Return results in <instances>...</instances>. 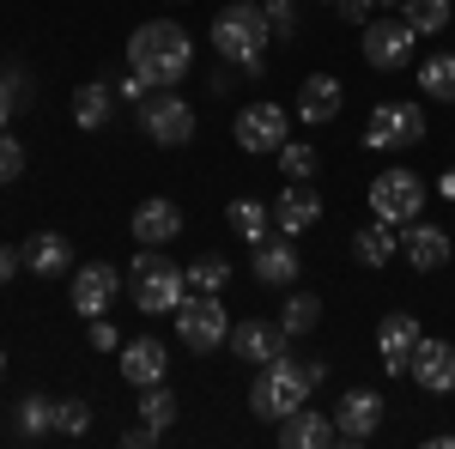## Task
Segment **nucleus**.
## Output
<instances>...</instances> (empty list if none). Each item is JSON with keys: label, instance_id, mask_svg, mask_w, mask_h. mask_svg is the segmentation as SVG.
Segmentation results:
<instances>
[{"label": "nucleus", "instance_id": "1", "mask_svg": "<svg viewBox=\"0 0 455 449\" xmlns=\"http://www.w3.org/2000/svg\"><path fill=\"white\" fill-rule=\"evenodd\" d=\"M195 68V36L176 19H146L140 31L128 36V73H140L152 92H176Z\"/></svg>", "mask_w": 455, "mask_h": 449}, {"label": "nucleus", "instance_id": "2", "mask_svg": "<svg viewBox=\"0 0 455 449\" xmlns=\"http://www.w3.org/2000/svg\"><path fill=\"white\" fill-rule=\"evenodd\" d=\"M274 43V25L261 12V0H231L225 12H212V49L243 73H261V55Z\"/></svg>", "mask_w": 455, "mask_h": 449}, {"label": "nucleus", "instance_id": "3", "mask_svg": "<svg viewBox=\"0 0 455 449\" xmlns=\"http://www.w3.org/2000/svg\"><path fill=\"white\" fill-rule=\"evenodd\" d=\"M310 401V377L298 358H274V365H255V382H249V407L255 419H274L280 425L285 413H298Z\"/></svg>", "mask_w": 455, "mask_h": 449}, {"label": "nucleus", "instance_id": "4", "mask_svg": "<svg viewBox=\"0 0 455 449\" xmlns=\"http://www.w3.org/2000/svg\"><path fill=\"white\" fill-rule=\"evenodd\" d=\"M128 292L146 316H176V304L188 298V279L176 261H164V249H140L134 268H128Z\"/></svg>", "mask_w": 455, "mask_h": 449}, {"label": "nucleus", "instance_id": "5", "mask_svg": "<svg viewBox=\"0 0 455 449\" xmlns=\"http://www.w3.org/2000/svg\"><path fill=\"white\" fill-rule=\"evenodd\" d=\"M176 341L188 346V352H201V358H212L219 346L231 341V310L212 298V292H188L182 304H176Z\"/></svg>", "mask_w": 455, "mask_h": 449}, {"label": "nucleus", "instance_id": "6", "mask_svg": "<svg viewBox=\"0 0 455 449\" xmlns=\"http://www.w3.org/2000/svg\"><path fill=\"white\" fill-rule=\"evenodd\" d=\"M371 219H383V225H413L425 212V182L407 164H388V171L371 176Z\"/></svg>", "mask_w": 455, "mask_h": 449}, {"label": "nucleus", "instance_id": "7", "mask_svg": "<svg viewBox=\"0 0 455 449\" xmlns=\"http://www.w3.org/2000/svg\"><path fill=\"white\" fill-rule=\"evenodd\" d=\"M364 61L377 73H407L413 55H419V31L407 19H364V36H358Z\"/></svg>", "mask_w": 455, "mask_h": 449}, {"label": "nucleus", "instance_id": "8", "mask_svg": "<svg viewBox=\"0 0 455 449\" xmlns=\"http://www.w3.org/2000/svg\"><path fill=\"white\" fill-rule=\"evenodd\" d=\"M291 109H280V104H243L237 109V122H231V134H237V146H243L249 158H267V152H280L285 140H291Z\"/></svg>", "mask_w": 455, "mask_h": 449}, {"label": "nucleus", "instance_id": "9", "mask_svg": "<svg viewBox=\"0 0 455 449\" xmlns=\"http://www.w3.org/2000/svg\"><path fill=\"white\" fill-rule=\"evenodd\" d=\"M425 109L419 104H377L371 109V122H364V146L371 152H407V146H419L425 140Z\"/></svg>", "mask_w": 455, "mask_h": 449}, {"label": "nucleus", "instance_id": "10", "mask_svg": "<svg viewBox=\"0 0 455 449\" xmlns=\"http://www.w3.org/2000/svg\"><path fill=\"white\" fill-rule=\"evenodd\" d=\"M140 128L152 146H188L195 140V104L176 98V92H152L140 104Z\"/></svg>", "mask_w": 455, "mask_h": 449}, {"label": "nucleus", "instance_id": "11", "mask_svg": "<svg viewBox=\"0 0 455 449\" xmlns=\"http://www.w3.org/2000/svg\"><path fill=\"white\" fill-rule=\"evenodd\" d=\"M383 395H377V389H347V395H340V407H334V437H340V444H371V437H377V425H383Z\"/></svg>", "mask_w": 455, "mask_h": 449}, {"label": "nucleus", "instance_id": "12", "mask_svg": "<svg viewBox=\"0 0 455 449\" xmlns=\"http://www.w3.org/2000/svg\"><path fill=\"white\" fill-rule=\"evenodd\" d=\"M116 298H122V274L109 268V261H85V268H73V310L85 316H109L116 310Z\"/></svg>", "mask_w": 455, "mask_h": 449}, {"label": "nucleus", "instance_id": "13", "mask_svg": "<svg viewBox=\"0 0 455 449\" xmlns=\"http://www.w3.org/2000/svg\"><path fill=\"white\" fill-rule=\"evenodd\" d=\"M285 341H291V334L280 328V316H274V322H267V316H249V322H231V341L225 346H231L243 365H274V358H285Z\"/></svg>", "mask_w": 455, "mask_h": 449}, {"label": "nucleus", "instance_id": "14", "mask_svg": "<svg viewBox=\"0 0 455 449\" xmlns=\"http://www.w3.org/2000/svg\"><path fill=\"white\" fill-rule=\"evenodd\" d=\"M425 341L419 316L413 310H388L383 322H377V352H383V371L388 377H407V365H413V346Z\"/></svg>", "mask_w": 455, "mask_h": 449}, {"label": "nucleus", "instance_id": "15", "mask_svg": "<svg viewBox=\"0 0 455 449\" xmlns=\"http://www.w3.org/2000/svg\"><path fill=\"white\" fill-rule=\"evenodd\" d=\"M128 231H134L140 249H164V243L182 237V207L164 201V195H152V201H140V207L128 212Z\"/></svg>", "mask_w": 455, "mask_h": 449}, {"label": "nucleus", "instance_id": "16", "mask_svg": "<svg viewBox=\"0 0 455 449\" xmlns=\"http://www.w3.org/2000/svg\"><path fill=\"white\" fill-rule=\"evenodd\" d=\"M407 377L419 382L425 395H450L455 389V346L437 341V334H425L419 346H413V365H407Z\"/></svg>", "mask_w": 455, "mask_h": 449}, {"label": "nucleus", "instance_id": "17", "mask_svg": "<svg viewBox=\"0 0 455 449\" xmlns=\"http://www.w3.org/2000/svg\"><path fill=\"white\" fill-rule=\"evenodd\" d=\"M340 104H347V85H340L334 73H310V79L298 85V109H291V116H298L304 128H328V122L340 116Z\"/></svg>", "mask_w": 455, "mask_h": 449}, {"label": "nucleus", "instance_id": "18", "mask_svg": "<svg viewBox=\"0 0 455 449\" xmlns=\"http://www.w3.org/2000/svg\"><path fill=\"white\" fill-rule=\"evenodd\" d=\"M401 255H407L413 274H437L450 261V231L431 225V219H413V225H401Z\"/></svg>", "mask_w": 455, "mask_h": 449}, {"label": "nucleus", "instance_id": "19", "mask_svg": "<svg viewBox=\"0 0 455 449\" xmlns=\"http://www.w3.org/2000/svg\"><path fill=\"white\" fill-rule=\"evenodd\" d=\"M116 371L134 382V389H146V382H164V371H171V352H164V341H158V334H134V341H122Z\"/></svg>", "mask_w": 455, "mask_h": 449}, {"label": "nucleus", "instance_id": "20", "mask_svg": "<svg viewBox=\"0 0 455 449\" xmlns=\"http://www.w3.org/2000/svg\"><path fill=\"white\" fill-rule=\"evenodd\" d=\"M315 219H322V195H315L310 182H285L280 195H274V225H280L285 237L310 231Z\"/></svg>", "mask_w": 455, "mask_h": 449}, {"label": "nucleus", "instance_id": "21", "mask_svg": "<svg viewBox=\"0 0 455 449\" xmlns=\"http://www.w3.org/2000/svg\"><path fill=\"white\" fill-rule=\"evenodd\" d=\"M280 444H285V449H328V444H340V437H334V419L315 413L310 401H304L298 413L280 419Z\"/></svg>", "mask_w": 455, "mask_h": 449}, {"label": "nucleus", "instance_id": "22", "mask_svg": "<svg viewBox=\"0 0 455 449\" xmlns=\"http://www.w3.org/2000/svg\"><path fill=\"white\" fill-rule=\"evenodd\" d=\"M19 255H25V274H36V279H61V274H68V261H73V249H68L61 231H31Z\"/></svg>", "mask_w": 455, "mask_h": 449}, {"label": "nucleus", "instance_id": "23", "mask_svg": "<svg viewBox=\"0 0 455 449\" xmlns=\"http://www.w3.org/2000/svg\"><path fill=\"white\" fill-rule=\"evenodd\" d=\"M352 255H358V268H388L401 255V225H383V219L358 225L352 231Z\"/></svg>", "mask_w": 455, "mask_h": 449}, {"label": "nucleus", "instance_id": "24", "mask_svg": "<svg viewBox=\"0 0 455 449\" xmlns=\"http://www.w3.org/2000/svg\"><path fill=\"white\" fill-rule=\"evenodd\" d=\"M298 268H304V261H298V249H291L285 237H261L255 243V279H261V285H291Z\"/></svg>", "mask_w": 455, "mask_h": 449}, {"label": "nucleus", "instance_id": "25", "mask_svg": "<svg viewBox=\"0 0 455 449\" xmlns=\"http://www.w3.org/2000/svg\"><path fill=\"white\" fill-rule=\"evenodd\" d=\"M109 116H116V85H104V79H85V85L73 92V128L98 134Z\"/></svg>", "mask_w": 455, "mask_h": 449}, {"label": "nucleus", "instance_id": "26", "mask_svg": "<svg viewBox=\"0 0 455 449\" xmlns=\"http://www.w3.org/2000/svg\"><path fill=\"white\" fill-rule=\"evenodd\" d=\"M225 219H231V231L255 249V243L274 231V201H255V195H237L231 207H225Z\"/></svg>", "mask_w": 455, "mask_h": 449}, {"label": "nucleus", "instance_id": "27", "mask_svg": "<svg viewBox=\"0 0 455 449\" xmlns=\"http://www.w3.org/2000/svg\"><path fill=\"white\" fill-rule=\"evenodd\" d=\"M12 431H19L25 444H43V437H55V401H49V395H19Z\"/></svg>", "mask_w": 455, "mask_h": 449}, {"label": "nucleus", "instance_id": "28", "mask_svg": "<svg viewBox=\"0 0 455 449\" xmlns=\"http://www.w3.org/2000/svg\"><path fill=\"white\" fill-rule=\"evenodd\" d=\"M419 73V92L431 104H455V55H431V61H413Z\"/></svg>", "mask_w": 455, "mask_h": 449}, {"label": "nucleus", "instance_id": "29", "mask_svg": "<svg viewBox=\"0 0 455 449\" xmlns=\"http://www.w3.org/2000/svg\"><path fill=\"white\" fill-rule=\"evenodd\" d=\"M182 279H188V292H212V298H219V292L231 285V261H225V255H195V261L182 268Z\"/></svg>", "mask_w": 455, "mask_h": 449}, {"label": "nucleus", "instance_id": "30", "mask_svg": "<svg viewBox=\"0 0 455 449\" xmlns=\"http://www.w3.org/2000/svg\"><path fill=\"white\" fill-rule=\"evenodd\" d=\"M315 322H322V298H315V292H291V298L280 304V328L291 334V341H298V334H310Z\"/></svg>", "mask_w": 455, "mask_h": 449}, {"label": "nucleus", "instance_id": "31", "mask_svg": "<svg viewBox=\"0 0 455 449\" xmlns=\"http://www.w3.org/2000/svg\"><path fill=\"white\" fill-rule=\"evenodd\" d=\"M401 19H407L419 36H437L455 19V0H407V6H401Z\"/></svg>", "mask_w": 455, "mask_h": 449}, {"label": "nucleus", "instance_id": "32", "mask_svg": "<svg viewBox=\"0 0 455 449\" xmlns=\"http://www.w3.org/2000/svg\"><path fill=\"white\" fill-rule=\"evenodd\" d=\"M274 158H280L285 182H310V176L322 171V152H315V146H304V140H285V146L274 152Z\"/></svg>", "mask_w": 455, "mask_h": 449}, {"label": "nucleus", "instance_id": "33", "mask_svg": "<svg viewBox=\"0 0 455 449\" xmlns=\"http://www.w3.org/2000/svg\"><path fill=\"white\" fill-rule=\"evenodd\" d=\"M140 419H146V425H158V431L176 419V395L164 389V382H146V389H140Z\"/></svg>", "mask_w": 455, "mask_h": 449}, {"label": "nucleus", "instance_id": "34", "mask_svg": "<svg viewBox=\"0 0 455 449\" xmlns=\"http://www.w3.org/2000/svg\"><path fill=\"white\" fill-rule=\"evenodd\" d=\"M267 25H274V43H291L298 36V0H261Z\"/></svg>", "mask_w": 455, "mask_h": 449}, {"label": "nucleus", "instance_id": "35", "mask_svg": "<svg viewBox=\"0 0 455 449\" xmlns=\"http://www.w3.org/2000/svg\"><path fill=\"white\" fill-rule=\"evenodd\" d=\"M55 431L61 437H85L92 431V407L85 401H55Z\"/></svg>", "mask_w": 455, "mask_h": 449}, {"label": "nucleus", "instance_id": "36", "mask_svg": "<svg viewBox=\"0 0 455 449\" xmlns=\"http://www.w3.org/2000/svg\"><path fill=\"white\" fill-rule=\"evenodd\" d=\"M19 171H25V146L0 128V188H6V182H19Z\"/></svg>", "mask_w": 455, "mask_h": 449}, {"label": "nucleus", "instance_id": "37", "mask_svg": "<svg viewBox=\"0 0 455 449\" xmlns=\"http://www.w3.org/2000/svg\"><path fill=\"white\" fill-rule=\"evenodd\" d=\"M92 346H98V352H122V334H116L109 316H92Z\"/></svg>", "mask_w": 455, "mask_h": 449}, {"label": "nucleus", "instance_id": "38", "mask_svg": "<svg viewBox=\"0 0 455 449\" xmlns=\"http://www.w3.org/2000/svg\"><path fill=\"white\" fill-rule=\"evenodd\" d=\"M152 98V85H146L140 73H128V79H116V104H146Z\"/></svg>", "mask_w": 455, "mask_h": 449}, {"label": "nucleus", "instance_id": "39", "mask_svg": "<svg viewBox=\"0 0 455 449\" xmlns=\"http://www.w3.org/2000/svg\"><path fill=\"white\" fill-rule=\"evenodd\" d=\"M19 98H25V92H19V79H12V73H0V128L12 122V109H19Z\"/></svg>", "mask_w": 455, "mask_h": 449}, {"label": "nucleus", "instance_id": "40", "mask_svg": "<svg viewBox=\"0 0 455 449\" xmlns=\"http://www.w3.org/2000/svg\"><path fill=\"white\" fill-rule=\"evenodd\" d=\"M158 437H164V431H158V425H146V419L122 431V444H128V449H146V444H158Z\"/></svg>", "mask_w": 455, "mask_h": 449}, {"label": "nucleus", "instance_id": "41", "mask_svg": "<svg viewBox=\"0 0 455 449\" xmlns=\"http://www.w3.org/2000/svg\"><path fill=\"white\" fill-rule=\"evenodd\" d=\"M334 12L358 25V19H371V12H377V0H334Z\"/></svg>", "mask_w": 455, "mask_h": 449}, {"label": "nucleus", "instance_id": "42", "mask_svg": "<svg viewBox=\"0 0 455 449\" xmlns=\"http://www.w3.org/2000/svg\"><path fill=\"white\" fill-rule=\"evenodd\" d=\"M19 268H25V255H19V249H6V243H0V285H6V279L19 274Z\"/></svg>", "mask_w": 455, "mask_h": 449}, {"label": "nucleus", "instance_id": "43", "mask_svg": "<svg viewBox=\"0 0 455 449\" xmlns=\"http://www.w3.org/2000/svg\"><path fill=\"white\" fill-rule=\"evenodd\" d=\"M437 195H443V201H455V171H443V176H437Z\"/></svg>", "mask_w": 455, "mask_h": 449}, {"label": "nucleus", "instance_id": "44", "mask_svg": "<svg viewBox=\"0 0 455 449\" xmlns=\"http://www.w3.org/2000/svg\"><path fill=\"white\" fill-rule=\"evenodd\" d=\"M377 6H407V0H377Z\"/></svg>", "mask_w": 455, "mask_h": 449}, {"label": "nucleus", "instance_id": "45", "mask_svg": "<svg viewBox=\"0 0 455 449\" xmlns=\"http://www.w3.org/2000/svg\"><path fill=\"white\" fill-rule=\"evenodd\" d=\"M164 6H188V0H164Z\"/></svg>", "mask_w": 455, "mask_h": 449}, {"label": "nucleus", "instance_id": "46", "mask_svg": "<svg viewBox=\"0 0 455 449\" xmlns=\"http://www.w3.org/2000/svg\"><path fill=\"white\" fill-rule=\"evenodd\" d=\"M0 382H6V358H0Z\"/></svg>", "mask_w": 455, "mask_h": 449}]
</instances>
